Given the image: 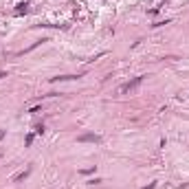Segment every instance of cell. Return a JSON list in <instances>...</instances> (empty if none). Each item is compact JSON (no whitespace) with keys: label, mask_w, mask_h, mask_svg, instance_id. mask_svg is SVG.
<instances>
[{"label":"cell","mask_w":189,"mask_h":189,"mask_svg":"<svg viewBox=\"0 0 189 189\" xmlns=\"http://www.w3.org/2000/svg\"><path fill=\"white\" fill-rule=\"evenodd\" d=\"M26 2H20V5H18V9H15V13H26Z\"/></svg>","instance_id":"3"},{"label":"cell","mask_w":189,"mask_h":189,"mask_svg":"<svg viewBox=\"0 0 189 189\" xmlns=\"http://www.w3.org/2000/svg\"><path fill=\"white\" fill-rule=\"evenodd\" d=\"M2 77H7V73H0V79H2Z\"/></svg>","instance_id":"6"},{"label":"cell","mask_w":189,"mask_h":189,"mask_svg":"<svg viewBox=\"0 0 189 189\" xmlns=\"http://www.w3.org/2000/svg\"><path fill=\"white\" fill-rule=\"evenodd\" d=\"M77 141H79V143H101V136H99V134H92V132H88V134L77 136Z\"/></svg>","instance_id":"2"},{"label":"cell","mask_w":189,"mask_h":189,"mask_svg":"<svg viewBox=\"0 0 189 189\" xmlns=\"http://www.w3.org/2000/svg\"><path fill=\"white\" fill-rule=\"evenodd\" d=\"M154 187H156V185H154V183H149V185H147V187H141V189H154Z\"/></svg>","instance_id":"5"},{"label":"cell","mask_w":189,"mask_h":189,"mask_svg":"<svg viewBox=\"0 0 189 189\" xmlns=\"http://www.w3.org/2000/svg\"><path fill=\"white\" fill-rule=\"evenodd\" d=\"M0 158H2V154H0Z\"/></svg>","instance_id":"7"},{"label":"cell","mask_w":189,"mask_h":189,"mask_svg":"<svg viewBox=\"0 0 189 189\" xmlns=\"http://www.w3.org/2000/svg\"><path fill=\"white\" fill-rule=\"evenodd\" d=\"M141 81H143V75H141V77H134V79H132V81H128V84H123V86L119 88V92H130V90H134L136 86L141 84Z\"/></svg>","instance_id":"1"},{"label":"cell","mask_w":189,"mask_h":189,"mask_svg":"<svg viewBox=\"0 0 189 189\" xmlns=\"http://www.w3.org/2000/svg\"><path fill=\"white\" fill-rule=\"evenodd\" d=\"M35 134H44V125H38L35 128Z\"/></svg>","instance_id":"4"}]
</instances>
